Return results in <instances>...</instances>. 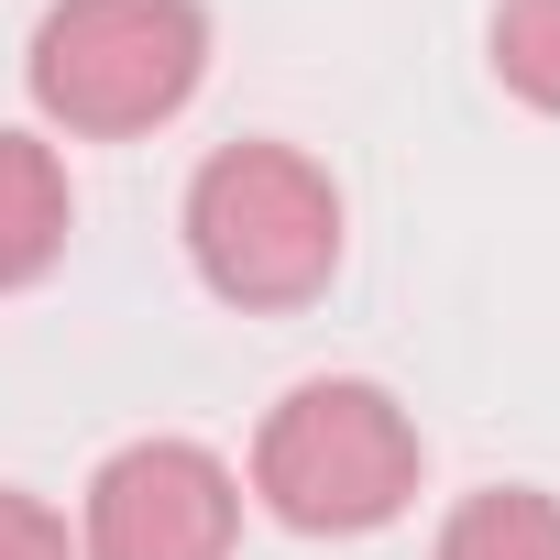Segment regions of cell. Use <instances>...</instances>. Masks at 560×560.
Here are the masks:
<instances>
[{
    "instance_id": "obj_8",
    "label": "cell",
    "mask_w": 560,
    "mask_h": 560,
    "mask_svg": "<svg viewBox=\"0 0 560 560\" xmlns=\"http://www.w3.org/2000/svg\"><path fill=\"white\" fill-rule=\"evenodd\" d=\"M0 560H78V527H67L45 494L0 483Z\"/></svg>"
},
{
    "instance_id": "obj_3",
    "label": "cell",
    "mask_w": 560,
    "mask_h": 560,
    "mask_svg": "<svg viewBox=\"0 0 560 560\" xmlns=\"http://www.w3.org/2000/svg\"><path fill=\"white\" fill-rule=\"evenodd\" d=\"M198 78H209L198 0H56L23 56V89L67 143H143L198 100Z\"/></svg>"
},
{
    "instance_id": "obj_4",
    "label": "cell",
    "mask_w": 560,
    "mask_h": 560,
    "mask_svg": "<svg viewBox=\"0 0 560 560\" xmlns=\"http://www.w3.org/2000/svg\"><path fill=\"white\" fill-rule=\"evenodd\" d=\"M242 549V472L209 440H121L89 472L78 560H231Z\"/></svg>"
},
{
    "instance_id": "obj_2",
    "label": "cell",
    "mask_w": 560,
    "mask_h": 560,
    "mask_svg": "<svg viewBox=\"0 0 560 560\" xmlns=\"http://www.w3.org/2000/svg\"><path fill=\"white\" fill-rule=\"evenodd\" d=\"M187 264H198V287L242 319H287L308 298H330V275H341V187L319 154L298 143H220L198 176H187Z\"/></svg>"
},
{
    "instance_id": "obj_6",
    "label": "cell",
    "mask_w": 560,
    "mask_h": 560,
    "mask_svg": "<svg viewBox=\"0 0 560 560\" xmlns=\"http://www.w3.org/2000/svg\"><path fill=\"white\" fill-rule=\"evenodd\" d=\"M429 560H560V494L538 483H483L440 516V549Z\"/></svg>"
},
{
    "instance_id": "obj_1",
    "label": "cell",
    "mask_w": 560,
    "mask_h": 560,
    "mask_svg": "<svg viewBox=\"0 0 560 560\" xmlns=\"http://www.w3.org/2000/svg\"><path fill=\"white\" fill-rule=\"evenodd\" d=\"M429 440L374 374H308L264 407L242 494L298 538H374L418 505Z\"/></svg>"
},
{
    "instance_id": "obj_7",
    "label": "cell",
    "mask_w": 560,
    "mask_h": 560,
    "mask_svg": "<svg viewBox=\"0 0 560 560\" xmlns=\"http://www.w3.org/2000/svg\"><path fill=\"white\" fill-rule=\"evenodd\" d=\"M483 56H494L505 100H527V110H549V121H560V0H494Z\"/></svg>"
},
{
    "instance_id": "obj_5",
    "label": "cell",
    "mask_w": 560,
    "mask_h": 560,
    "mask_svg": "<svg viewBox=\"0 0 560 560\" xmlns=\"http://www.w3.org/2000/svg\"><path fill=\"white\" fill-rule=\"evenodd\" d=\"M67 231H78V187H67V154L45 132H12L0 121V298L45 287L67 264Z\"/></svg>"
}]
</instances>
